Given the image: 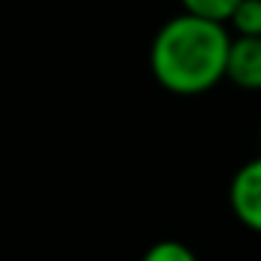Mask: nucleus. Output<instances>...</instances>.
Instances as JSON below:
<instances>
[{
	"mask_svg": "<svg viewBox=\"0 0 261 261\" xmlns=\"http://www.w3.org/2000/svg\"><path fill=\"white\" fill-rule=\"evenodd\" d=\"M225 79L243 91H261V37H231Z\"/></svg>",
	"mask_w": 261,
	"mask_h": 261,
	"instance_id": "obj_3",
	"label": "nucleus"
},
{
	"mask_svg": "<svg viewBox=\"0 0 261 261\" xmlns=\"http://www.w3.org/2000/svg\"><path fill=\"white\" fill-rule=\"evenodd\" d=\"M228 24L237 37H261V0H240Z\"/></svg>",
	"mask_w": 261,
	"mask_h": 261,
	"instance_id": "obj_5",
	"label": "nucleus"
},
{
	"mask_svg": "<svg viewBox=\"0 0 261 261\" xmlns=\"http://www.w3.org/2000/svg\"><path fill=\"white\" fill-rule=\"evenodd\" d=\"M140 261H197V255L182 240H158L143 252Z\"/></svg>",
	"mask_w": 261,
	"mask_h": 261,
	"instance_id": "obj_6",
	"label": "nucleus"
},
{
	"mask_svg": "<svg viewBox=\"0 0 261 261\" xmlns=\"http://www.w3.org/2000/svg\"><path fill=\"white\" fill-rule=\"evenodd\" d=\"M228 203L243 228L261 234V155L234 173L228 186Z\"/></svg>",
	"mask_w": 261,
	"mask_h": 261,
	"instance_id": "obj_2",
	"label": "nucleus"
},
{
	"mask_svg": "<svg viewBox=\"0 0 261 261\" xmlns=\"http://www.w3.org/2000/svg\"><path fill=\"white\" fill-rule=\"evenodd\" d=\"M231 34L219 21L189 12L167 18L149 46V70L170 94H203L225 79Z\"/></svg>",
	"mask_w": 261,
	"mask_h": 261,
	"instance_id": "obj_1",
	"label": "nucleus"
},
{
	"mask_svg": "<svg viewBox=\"0 0 261 261\" xmlns=\"http://www.w3.org/2000/svg\"><path fill=\"white\" fill-rule=\"evenodd\" d=\"M237 3L240 0H179L182 12L206 18V21H219V24H228V18L237 9Z\"/></svg>",
	"mask_w": 261,
	"mask_h": 261,
	"instance_id": "obj_4",
	"label": "nucleus"
}]
</instances>
